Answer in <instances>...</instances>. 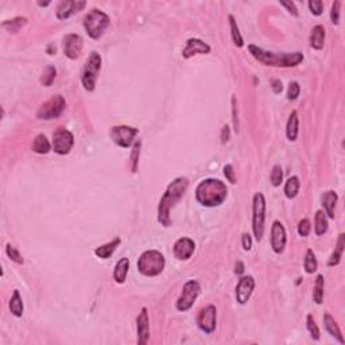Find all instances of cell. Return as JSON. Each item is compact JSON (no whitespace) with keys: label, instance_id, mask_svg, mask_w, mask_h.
Returning <instances> with one entry per match:
<instances>
[{"label":"cell","instance_id":"obj_47","mask_svg":"<svg viewBox=\"0 0 345 345\" xmlns=\"http://www.w3.org/2000/svg\"><path fill=\"white\" fill-rule=\"evenodd\" d=\"M232 105H233V126H235V131H239V120H237V108H236V100H235V97L232 99Z\"/></svg>","mask_w":345,"mask_h":345},{"label":"cell","instance_id":"obj_16","mask_svg":"<svg viewBox=\"0 0 345 345\" xmlns=\"http://www.w3.org/2000/svg\"><path fill=\"white\" fill-rule=\"evenodd\" d=\"M255 289V280L252 277H243L236 286V301L240 305L248 302Z\"/></svg>","mask_w":345,"mask_h":345},{"label":"cell","instance_id":"obj_31","mask_svg":"<svg viewBox=\"0 0 345 345\" xmlns=\"http://www.w3.org/2000/svg\"><path fill=\"white\" fill-rule=\"evenodd\" d=\"M325 279L322 275H318L315 278V283H314V291H313V299H314L315 303H322V299H324V287H325Z\"/></svg>","mask_w":345,"mask_h":345},{"label":"cell","instance_id":"obj_44","mask_svg":"<svg viewBox=\"0 0 345 345\" xmlns=\"http://www.w3.org/2000/svg\"><path fill=\"white\" fill-rule=\"evenodd\" d=\"M224 174L227 177V180L230 182V183H235L236 182V176H235V171H233V167L230 164H227L224 167Z\"/></svg>","mask_w":345,"mask_h":345},{"label":"cell","instance_id":"obj_4","mask_svg":"<svg viewBox=\"0 0 345 345\" xmlns=\"http://www.w3.org/2000/svg\"><path fill=\"white\" fill-rule=\"evenodd\" d=\"M164 264L166 261L164 255L157 249H148L140 255L138 261V270L146 277H157L164 271Z\"/></svg>","mask_w":345,"mask_h":345},{"label":"cell","instance_id":"obj_48","mask_svg":"<svg viewBox=\"0 0 345 345\" xmlns=\"http://www.w3.org/2000/svg\"><path fill=\"white\" fill-rule=\"evenodd\" d=\"M271 86H273L274 93H277V95H279V93L282 92V89H283V86H282V82H280L279 80H274L273 82H271Z\"/></svg>","mask_w":345,"mask_h":345},{"label":"cell","instance_id":"obj_33","mask_svg":"<svg viewBox=\"0 0 345 345\" xmlns=\"http://www.w3.org/2000/svg\"><path fill=\"white\" fill-rule=\"evenodd\" d=\"M303 267H305V271H306L308 274H313L317 271L318 263H317L315 255L312 249H308V252H306V255H305V263H303Z\"/></svg>","mask_w":345,"mask_h":345},{"label":"cell","instance_id":"obj_25","mask_svg":"<svg viewBox=\"0 0 345 345\" xmlns=\"http://www.w3.org/2000/svg\"><path fill=\"white\" fill-rule=\"evenodd\" d=\"M128 268H130V261L127 258H121L120 261L116 263L115 270H114V278L117 283H123L126 280Z\"/></svg>","mask_w":345,"mask_h":345},{"label":"cell","instance_id":"obj_41","mask_svg":"<svg viewBox=\"0 0 345 345\" xmlns=\"http://www.w3.org/2000/svg\"><path fill=\"white\" fill-rule=\"evenodd\" d=\"M299 92H301V88H299V84L293 81L289 85V89H287V99L289 100H296L298 96H299Z\"/></svg>","mask_w":345,"mask_h":345},{"label":"cell","instance_id":"obj_28","mask_svg":"<svg viewBox=\"0 0 345 345\" xmlns=\"http://www.w3.org/2000/svg\"><path fill=\"white\" fill-rule=\"evenodd\" d=\"M344 235L341 233L339 236V240H337V247H336V249H334V252L332 255H330V258H329V261H328V266L333 267V266H337L340 263V261H341V256H343V252H344Z\"/></svg>","mask_w":345,"mask_h":345},{"label":"cell","instance_id":"obj_42","mask_svg":"<svg viewBox=\"0 0 345 345\" xmlns=\"http://www.w3.org/2000/svg\"><path fill=\"white\" fill-rule=\"evenodd\" d=\"M308 6H309L310 11H312V14L313 15H321L322 14V8H324V3H322L321 0H310L309 3H308Z\"/></svg>","mask_w":345,"mask_h":345},{"label":"cell","instance_id":"obj_43","mask_svg":"<svg viewBox=\"0 0 345 345\" xmlns=\"http://www.w3.org/2000/svg\"><path fill=\"white\" fill-rule=\"evenodd\" d=\"M340 6H341V3H340V1H334L333 6H332V11H330V19H332V23L333 24H339Z\"/></svg>","mask_w":345,"mask_h":345},{"label":"cell","instance_id":"obj_18","mask_svg":"<svg viewBox=\"0 0 345 345\" xmlns=\"http://www.w3.org/2000/svg\"><path fill=\"white\" fill-rule=\"evenodd\" d=\"M196 248V244L192 239L189 237H181L180 240H177L174 244V255H176L177 259L180 261H186L189 259L194 252Z\"/></svg>","mask_w":345,"mask_h":345},{"label":"cell","instance_id":"obj_14","mask_svg":"<svg viewBox=\"0 0 345 345\" xmlns=\"http://www.w3.org/2000/svg\"><path fill=\"white\" fill-rule=\"evenodd\" d=\"M84 7H86V1L82 0H62L57 7L55 15L60 20H64L81 11Z\"/></svg>","mask_w":345,"mask_h":345},{"label":"cell","instance_id":"obj_26","mask_svg":"<svg viewBox=\"0 0 345 345\" xmlns=\"http://www.w3.org/2000/svg\"><path fill=\"white\" fill-rule=\"evenodd\" d=\"M328 230V218L324 211H317L314 217V232L315 235L321 236Z\"/></svg>","mask_w":345,"mask_h":345},{"label":"cell","instance_id":"obj_8","mask_svg":"<svg viewBox=\"0 0 345 345\" xmlns=\"http://www.w3.org/2000/svg\"><path fill=\"white\" fill-rule=\"evenodd\" d=\"M65 107H66L65 99L61 95H55V96L50 97L46 103H43L39 107L38 112H36V116L41 120H51V119L58 117L64 112Z\"/></svg>","mask_w":345,"mask_h":345},{"label":"cell","instance_id":"obj_19","mask_svg":"<svg viewBox=\"0 0 345 345\" xmlns=\"http://www.w3.org/2000/svg\"><path fill=\"white\" fill-rule=\"evenodd\" d=\"M211 51V46L206 45L204 41L197 39V38H192L186 42V46L182 51V57L183 58H190L196 54H208Z\"/></svg>","mask_w":345,"mask_h":345},{"label":"cell","instance_id":"obj_50","mask_svg":"<svg viewBox=\"0 0 345 345\" xmlns=\"http://www.w3.org/2000/svg\"><path fill=\"white\" fill-rule=\"evenodd\" d=\"M236 270H235V273L237 274V275H242L243 273H244V266H243L242 262H237L236 263V267H235Z\"/></svg>","mask_w":345,"mask_h":345},{"label":"cell","instance_id":"obj_35","mask_svg":"<svg viewBox=\"0 0 345 345\" xmlns=\"http://www.w3.org/2000/svg\"><path fill=\"white\" fill-rule=\"evenodd\" d=\"M55 74H57V70H55L54 66H48L42 73V77H41V82H42L45 86H50L53 84V81L55 79Z\"/></svg>","mask_w":345,"mask_h":345},{"label":"cell","instance_id":"obj_36","mask_svg":"<svg viewBox=\"0 0 345 345\" xmlns=\"http://www.w3.org/2000/svg\"><path fill=\"white\" fill-rule=\"evenodd\" d=\"M140 147H142V142H140V140H136V142H135V145H133L132 155H131V162H132V167H131V170H132V173H136V170H138Z\"/></svg>","mask_w":345,"mask_h":345},{"label":"cell","instance_id":"obj_5","mask_svg":"<svg viewBox=\"0 0 345 345\" xmlns=\"http://www.w3.org/2000/svg\"><path fill=\"white\" fill-rule=\"evenodd\" d=\"M109 26V16L100 10H92L84 19V27L92 39H100Z\"/></svg>","mask_w":345,"mask_h":345},{"label":"cell","instance_id":"obj_34","mask_svg":"<svg viewBox=\"0 0 345 345\" xmlns=\"http://www.w3.org/2000/svg\"><path fill=\"white\" fill-rule=\"evenodd\" d=\"M26 23H27V19L26 18H15L12 19V20H7V22H3V27L4 29H7V30L10 31V33H18L23 26H26Z\"/></svg>","mask_w":345,"mask_h":345},{"label":"cell","instance_id":"obj_45","mask_svg":"<svg viewBox=\"0 0 345 345\" xmlns=\"http://www.w3.org/2000/svg\"><path fill=\"white\" fill-rule=\"evenodd\" d=\"M242 243L243 248L246 249V251H249V249L252 248V237L249 236L248 233H243Z\"/></svg>","mask_w":345,"mask_h":345},{"label":"cell","instance_id":"obj_6","mask_svg":"<svg viewBox=\"0 0 345 345\" xmlns=\"http://www.w3.org/2000/svg\"><path fill=\"white\" fill-rule=\"evenodd\" d=\"M252 230L255 239L261 242L264 233V220H266V200L263 193H255L254 202H252Z\"/></svg>","mask_w":345,"mask_h":345},{"label":"cell","instance_id":"obj_2","mask_svg":"<svg viewBox=\"0 0 345 345\" xmlns=\"http://www.w3.org/2000/svg\"><path fill=\"white\" fill-rule=\"evenodd\" d=\"M248 50L255 60L259 61L261 64L267 65V66L293 67L299 65L303 61V54L299 51L297 53H273V51H266L255 45H249Z\"/></svg>","mask_w":345,"mask_h":345},{"label":"cell","instance_id":"obj_49","mask_svg":"<svg viewBox=\"0 0 345 345\" xmlns=\"http://www.w3.org/2000/svg\"><path fill=\"white\" fill-rule=\"evenodd\" d=\"M230 127H228V126H224V127H223V131H221V142H223V143H227V142L230 140Z\"/></svg>","mask_w":345,"mask_h":345},{"label":"cell","instance_id":"obj_27","mask_svg":"<svg viewBox=\"0 0 345 345\" xmlns=\"http://www.w3.org/2000/svg\"><path fill=\"white\" fill-rule=\"evenodd\" d=\"M50 148H51V146H50V142L48 140V138L45 136V135H36L35 139H34V142H33V150L36 152V154H48L49 151H50Z\"/></svg>","mask_w":345,"mask_h":345},{"label":"cell","instance_id":"obj_13","mask_svg":"<svg viewBox=\"0 0 345 345\" xmlns=\"http://www.w3.org/2000/svg\"><path fill=\"white\" fill-rule=\"evenodd\" d=\"M84 41L79 34H67L64 38V53L69 60H77L81 57Z\"/></svg>","mask_w":345,"mask_h":345},{"label":"cell","instance_id":"obj_30","mask_svg":"<svg viewBox=\"0 0 345 345\" xmlns=\"http://www.w3.org/2000/svg\"><path fill=\"white\" fill-rule=\"evenodd\" d=\"M299 188H301V183H299V180L298 177H290L287 182L285 183V194L287 198H294L296 196L299 192Z\"/></svg>","mask_w":345,"mask_h":345},{"label":"cell","instance_id":"obj_37","mask_svg":"<svg viewBox=\"0 0 345 345\" xmlns=\"http://www.w3.org/2000/svg\"><path fill=\"white\" fill-rule=\"evenodd\" d=\"M306 325H308V330H309L310 336H312L314 340H320V329H318V327H317V324H315L314 318H313V315L312 314L308 315V318H306Z\"/></svg>","mask_w":345,"mask_h":345},{"label":"cell","instance_id":"obj_29","mask_svg":"<svg viewBox=\"0 0 345 345\" xmlns=\"http://www.w3.org/2000/svg\"><path fill=\"white\" fill-rule=\"evenodd\" d=\"M10 310L15 317H22L23 314V301L18 290H15L12 294L11 301H10Z\"/></svg>","mask_w":345,"mask_h":345},{"label":"cell","instance_id":"obj_10","mask_svg":"<svg viewBox=\"0 0 345 345\" xmlns=\"http://www.w3.org/2000/svg\"><path fill=\"white\" fill-rule=\"evenodd\" d=\"M74 145L73 133L66 128H57L53 133V150L60 155H66Z\"/></svg>","mask_w":345,"mask_h":345},{"label":"cell","instance_id":"obj_24","mask_svg":"<svg viewBox=\"0 0 345 345\" xmlns=\"http://www.w3.org/2000/svg\"><path fill=\"white\" fill-rule=\"evenodd\" d=\"M120 239H119V237H115L112 242L107 243V244H104L101 247L95 249V254H96L99 258H101V259H108V258H111L112 254L115 252V249L120 246Z\"/></svg>","mask_w":345,"mask_h":345},{"label":"cell","instance_id":"obj_7","mask_svg":"<svg viewBox=\"0 0 345 345\" xmlns=\"http://www.w3.org/2000/svg\"><path fill=\"white\" fill-rule=\"evenodd\" d=\"M100 69H101V57L96 51H92L89 58L86 61L82 76H81V81H82V85L86 91L92 92L95 89Z\"/></svg>","mask_w":345,"mask_h":345},{"label":"cell","instance_id":"obj_15","mask_svg":"<svg viewBox=\"0 0 345 345\" xmlns=\"http://www.w3.org/2000/svg\"><path fill=\"white\" fill-rule=\"evenodd\" d=\"M286 230L280 221H274L271 227V248L274 252L280 254L286 247Z\"/></svg>","mask_w":345,"mask_h":345},{"label":"cell","instance_id":"obj_20","mask_svg":"<svg viewBox=\"0 0 345 345\" xmlns=\"http://www.w3.org/2000/svg\"><path fill=\"white\" fill-rule=\"evenodd\" d=\"M337 193L333 190H329L327 193L322 196V205L325 209V214L328 217L333 218L334 217V209H336V204H337Z\"/></svg>","mask_w":345,"mask_h":345},{"label":"cell","instance_id":"obj_40","mask_svg":"<svg viewBox=\"0 0 345 345\" xmlns=\"http://www.w3.org/2000/svg\"><path fill=\"white\" fill-rule=\"evenodd\" d=\"M310 230H312V224H310L309 220H308V218L301 220L299 224H298V235L302 237L308 236L310 233Z\"/></svg>","mask_w":345,"mask_h":345},{"label":"cell","instance_id":"obj_38","mask_svg":"<svg viewBox=\"0 0 345 345\" xmlns=\"http://www.w3.org/2000/svg\"><path fill=\"white\" fill-rule=\"evenodd\" d=\"M282 181H283V170L279 164H277V166H274L273 171H271V183L277 188V186H280Z\"/></svg>","mask_w":345,"mask_h":345},{"label":"cell","instance_id":"obj_9","mask_svg":"<svg viewBox=\"0 0 345 345\" xmlns=\"http://www.w3.org/2000/svg\"><path fill=\"white\" fill-rule=\"evenodd\" d=\"M200 294V285L197 280H188L183 289L180 298L177 299V309L180 312H188L196 302V299Z\"/></svg>","mask_w":345,"mask_h":345},{"label":"cell","instance_id":"obj_46","mask_svg":"<svg viewBox=\"0 0 345 345\" xmlns=\"http://www.w3.org/2000/svg\"><path fill=\"white\" fill-rule=\"evenodd\" d=\"M280 4H282L283 7H286V8H287V11L290 12L293 16H298L297 8H296V4H294L293 1H282Z\"/></svg>","mask_w":345,"mask_h":345},{"label":"cell","instance_id":"obj_39","mask_svg":"<svg viewBox=\"0 0 345 345\" xmlns=\"http://www.w3.org/2000/svg\"><path fill=\"white\" fill-rule=\"evenodd\" d=\"M6 252L8 255V258H11L12 262L18 263V264H23V258L22 255L19 254V251L15 247H12L11 244H7L6 247Z\"/></svg>","mask_w":345,"mask_h":345},{"label":"cell","instance_id":"obj_17","mask_svg":"<svg viewBox=\"0 0 345 345\" xmlns=\"http://www.w3.org/2000/svg\"><path fill=\"white\" fill-rule=\"evenodd\" d=\"M136 330H138V344L145 345L150 337V321L147 309L143 308L140 314L136 318Z\"/></svg>","mask_w":345,"mask_h":345},{"label":"cell","instance_id":"obj_21","mask_svg":"<svg viewBox=\"0 0 345 345\" xmlns=\"http://www.w3.org/2000/svg\"><path fill=\"white\" fill-rule=\"evenodd\" d=\"M324 325H325V329L328 330V333L330 334V336H333L334 339L339 340V343L344 344V337L341 334L339 325H337V322L334 321V318L329 313L324 314Z\"/></svg>","mask_w":345,"mask_h":345},{"label":"cell","instance_id":"obj_11","mask_svg":"<svg viewBox=\"0 0 345 345\" xmlns=\"http://www.w3.org/2000/svg\"><path fill=\"white\" fill-rule=\"evenodd\" d=\"M136 135H138V128L128 127V126H116L111 130V139L114 140L115 145L124 148L132 145Z\"/></svg>","mask_w":345,"mask_h":345},{"label":"cell","instance_id":"obj_1","mask_svg":"<svg viewBox=\"0 0 345 345\" xmlns=\"http://www.w3.org/2000/svg\"><path fill=\"white\" fill-rule=\"evenodd\" d=\"M189 186L188 178L180 177L170 183L166 192L162 196L158 206V221L164 227L171 225V218H170V209L176 205L178 201L181 200L183 193L186 192Z\"/></svg>","mask_w":345,"mask_h":345},{"label":"cell","instance_id":"obj_12","mask_svg":"<svg viewBox=\"0 0 345 345\" xmlns=\"http://www.w3.org/2000/svg\"><path fill=\"white\" fill-rule=\"evenodd\" d=\"M216 308L213 305H209L204 309L201 310L198 318H197V324L202 332L205 333H213L216 329V320H217V314H216Z\"/></svg>","mask_w":345,"mask_h":345},{"label":"cell","instance_id":"obj_23","mask_svg":"<svg viewBox=\"0 0 345 345\" xmlns=\"http://www.w3.org/2000/svg\"><path fill=\"white\" fill-rule=\"evenodd\" d=\"M298 127H299V119H298L297 111H293L291 112L289 121H287V127H286V135H287V139L290 142H296L298 138Z\"/></svg>","mask_w":345,"mask_h":345},{"label":"cell","instance_id":"obj_3","mask_svg":"<svg viewBox=\"0 0 345 345\" xmlns=\"http://www.w3.org/2000/svg\"><path fill=\"white\" fill-rule=\"evenodd\" d=\"M228 189L220 180L208 178L198 183L196 189V198L204 206H217L227 200Z\"/></svg>","mask_w":345,"mask_h":345},{"label":"cell","instance_id":"obj_32","mask_svg":"<svg viewBox=\"0 0 345 345\" xmlns=\"http://www.w3.org/2000/svg\"><path fill=\"white\" fill-rule=\"evenodd\" d=\"M228 19H230V35H232V39H233V42H235V45H236L237 48H243V45H244V42H243L242 34H240V30H239V27H237L236 20H235V18H233L232 15H230V16H228Z\"/></svg>","mask_w":345,"mask_h":345},{"label":"cell","instance_id":"obj_22","mask_svg":"<svg viewBox=\"0 0 345 345\" xmlns=\"http://www.w3.org/2000/svg\"><path fill=\"white\" fill-rule=\"evenodd\" d=\"M325 43V29L324 26L318 24L312 30L310 34V46L315 50H321Z\"/></svg>","mask_w":345,"mask_h":345}]
</instances>
